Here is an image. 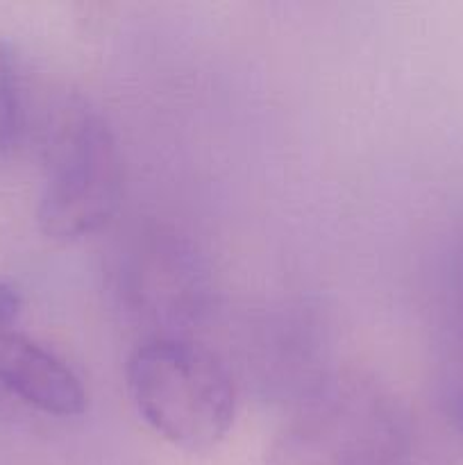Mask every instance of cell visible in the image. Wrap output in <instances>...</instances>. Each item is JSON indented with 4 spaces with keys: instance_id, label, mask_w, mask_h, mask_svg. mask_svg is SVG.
Wrapping results in <instances>:
<instances>
[{
    "instance_id": "cell-1",
    "label": "cell",
    "mask_w": 463,
    "mask_h": 465,
    "mask_svg": "<svg viewBox=\"0 0 463 465\" xmlns=\"http://www.w3.org/2000/svg\"><path fill=\"white\" fill-rule=\"evenodd\" d=\"M125 377L136 413L175 448L207 452L234 425V381L225 363L195 341H143L127 359Z\"/></svg>"
},
{
    "instance_id": "cell-4",
    "label": "cell",
    "mask_w": 463,
    "mask_h": 465,
    "mask_svg": "<svg viewBox=\"0 0 463 465\" xmlns=\"http://www.w3.org/2000/svg\"><path fill=\"white\" fill-rule=\"evenodd\" d=\"M23 84L18 54L12 44L0 39V163L18 148L23 134Z\"/></svg>"
},
{
    "instance_id": "cell-3",
    "label": "cell",
    "mask_w": 463,
    "mask_h": 465,
    "mask_svg": "<svg viewBox=\"0 0 463 465\" xmlns=\"http://www.w3.org/2000/svg\"><path fill=\"white\" fill-rule=\"evenodd\" d=\"M0 384L48 416L73 418L86 409L80 377L62 359L9 327L0 330Z\"/></svg>"
},
{
    "instance_id": "cell-5",
    "label": "cell",
    "mask_w": 463,
    "mask_h": 465,
    "mask_svg": "<svg viewBox=\"0 0 463 465\" xmlns=\"http://www.w3.org/2000/svg\"><path fill=\"white\" fill-rule=\"evenodd\" d=\"M23 309V300L14 286L0 280V330H7L14 321L18 318Z\"/></svg>"
},
{
    "instance_id": "cell-2",
    "label": "cell",
    "mask_w": 463,
    "mask_h": 465,
    "mask_svg": "<svg viewBox=\"0 0 463 465\" xmlns=\"http://www.w3.org/2000/svg\"><path fill=\"white\" fill-rule=\"evenodd\" d=\"M123 195V162L104 118L86 104L62 109L48 143L36 223L48 239L71 243L103 230Z\"/></svg>"
}]
</instances>
